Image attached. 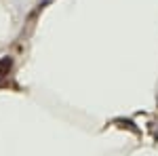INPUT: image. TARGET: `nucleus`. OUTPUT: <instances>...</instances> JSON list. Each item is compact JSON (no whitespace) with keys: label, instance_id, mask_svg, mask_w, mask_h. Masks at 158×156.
Wrapping results in <instances>:
<instances>
[{"label":"nucleus","instance_id":"f257e3e1","mask_svg":"<svg viewBox=\"0 0 158 156\" xmlns=\"http://www.w3.org/2000/svg\"><path fill=\"white\" fill-rule=\"evenodd\" d=\"M9 70H11V59H0V78L6 76Z\"/></svg>","mask_w":158,"mask_h":156}]
</instances>
